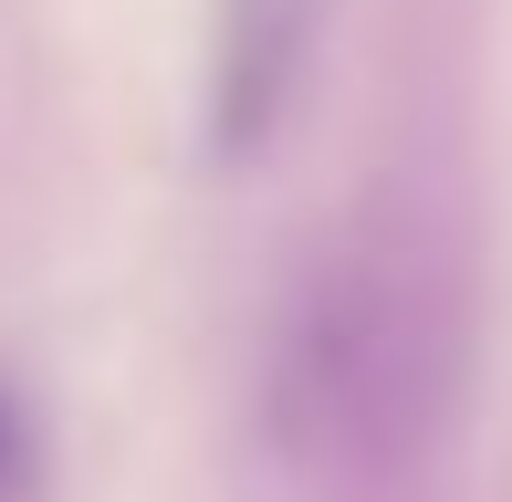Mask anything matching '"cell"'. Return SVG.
Instances as JSON below:
<instances>
[{
  "instance_id": "cell-3",
  "label": "cell",
  "mask_w": 512,
  "mask_h": 502,
  "mask_svg": "<svg viewBox=\"0 0 512 502\" xmlns=\"http://www.w3.org/2000/svg\"><path fill=\"white\" fill-rule=\"evenodd\" d=\"M32 492V419H21V398L0 387V502Z\"/></svg>"
},
{
  "instance_id": "cell-2",
  "label": "cell",
  "mask_w": 512,
  "mask_h": 502,
  "mask_svg": "<svg viewBox=\"0 0 512 502\" xmlns=\"http://www.w3.org/2000/svg\"><path fill=\"white\" fill-rule=\"evenodd\" d=\"M304 42H314V0H220V21H209V157L241 168L283 126Z\"/></svg>"
},
{
  "instance_id": "cell-1",
  "label": "cell",
  "mask_w": 512,
  "mask_h": 502,
  "mask_svg": "<svg viewBox=\"0 0 512 502\" xmlns=\"http://www.w3.org/2000/svg\"><path fill=\"white\" fill-rule=\"evenodd\" d=\"M471 398V272L408 199H366L304 251L262 346V440L314 502H408Z\"/></svg>"
}]
</instances>
